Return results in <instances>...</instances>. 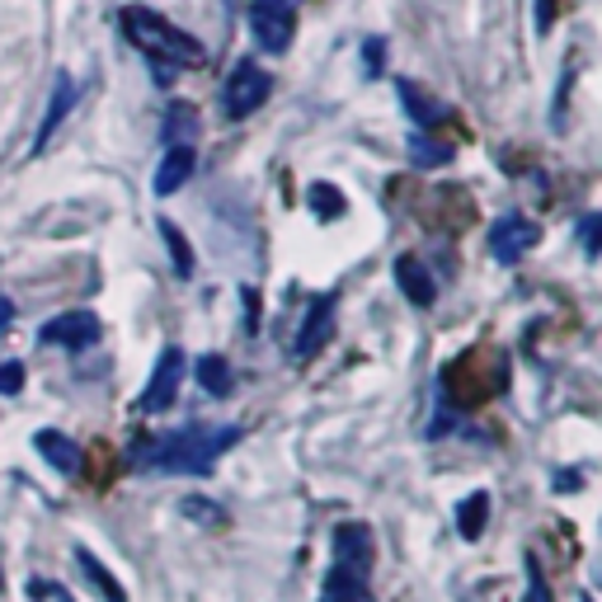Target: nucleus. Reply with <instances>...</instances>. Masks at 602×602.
Wrapping results in <instances>:
<instances>
[{
    "mask_svg": "<svg viewBox=\"0 0 602 602\" xmlns=\"http://www.w3.org/2000/svg\"><path fill=\"white\" fill-rule=\"evenodd\" d=\"M71 109H76V80H71L66 71H62V76H57V85H52V99H48V113H42V127H38V137H34V155L48 151V141L57 137V127L71 118Z\"/></svg>",
    "mask_w": 602,
    "mask_h": 602,
    "instance_id": "obj_10",
    "label": "nucleus"
},
{
    "mask_svg": "<svg viewBox=\"0 0 602 602\" xmlns=\"http://www.w3.org/2000/svg\"><path fill=\"white\" fill-rule=\"evenodd\" d=\"M123 28H127V38H133L141 52L155 57V62H175V66H198V62H203L198 38L184 34V28H175L165 14H155V10H123Z\"/></svg>",
    "mask_w": 602,
    "mask_h": 602,
    "instance_id": "obj_2",
    "label": "nucleus"
},
{
    "mask_svg": "<svg viewBox=\"0 0 602 602\" xmlns=\"http://www.w3.org/2000/svg\"><path fill=\"white\" fill-rule=\"evenodd\" d=\"M381 66H386V38H367L363 42V76L372 80Z\"/></svg>",
    "mask_w": 602,
    "mask_h": 602,
    "instance_id": "obj_24",
    "label": "nucleus"
},
{
    "mask_svg": "<svg viewBox=\"0 0 602 602\" xmlns=\"http://www.w3.org/2000/svg\"><path fill=\"white\" fill-rule=\"evenodd\" d=\"M306 203H311V212H315L321 222L343 217V193L335 189V184H311V189H306Z\"/></svg>",
    "mask_w": 602,
    "mask_h": 602,
    "instance_id": "obj_20",
    "label": "nucleus"
},
{
    "mask_svg": "<svg viewBox=\"0 0 602 602\" xmlns=\"http://www.w3.org/2000/svg\"><path fill=\"white\" fill-rule=\"evenodd\" d=\"M34 448L48 456V466L52 471H62V476H76V466H80V448L71 442L66 434H57V428H38L34 434Z\"/></svg>",
    "mask_w": 602,
    "mask_h": 602,
    "instance_id": "obj_15",
    "label": "nucleus"
},
{
    "mask_svg": "<svg viewBox=\"0 0 602 602\" xmlns=\"http://www.w3.org/2000/svg\"><path fill=\"white\" fill-rule=\"evenodd\" d=\"M99 335H104L99 315L80 306V311L52 315V321L38 329V343H48V349H90V343H99Z\"/></svg>",
    "mask_w": 602,
    "mask_h": 602,
    "instance_id": "obj_4",
    "label": "nucleus"
},
{
    "mask_svg": "<svg viewBox=\"0 0 602 602\" xmlns=\"http://www.w3.org/2000/svg\"><path fill=\"white\" fill-rule=\"evenodd\" d=\"M396 283H400V292H405L414 306H434V301H438L434 274H428L424 260H414V254H400V260H396Z\"/></svg>",
    "mask_w": 602,
    "mask_h": 602,
    "instance_id": "obj_13",
    "label": "nucleus"
},
{
    "mask_svg": "<svg viewBox=\"0 0 602 602\" xmlns=\"http://www.w3.org/2000/svg\"><path fill=\"white\" fill-rule=\"evenodd\" d=\"M184 518H198V523L217 527V523H226V513H217L212 504H203V499H184Z\"/></svg>",
    "mask_w": 602,
    "mask_h": 602,
    "instance_id": "obj_25",
    "label": "nucleus"
},
{
    "mask_svg": "<svg viewBox=\"0 0 602 602\" xmlns=\"http://www.w3.org/2000/svg\"><path fill=\"white\" fill-rule=\"evenodd\" d=\"M598 217H584V250H589V254H598Z\"/></svg>",
    "mask_w": 602,
    "mask_h": 602,
    "instance_id": "obj_28",
    "label": "nucleus"
},
{
    "mask_svg": "<svg viewBox=\"0 0 602 602\" xmlns=\"http://www.w3.org/2000/svg\"><path fill=\"white\" fill-rule=\"evenodd\" d=\"M250 28H254V38H260L264 52H288V42L297 34V10L288 0H254Z\"/></svg>",
    "mask_w": 602,
    "mask_h": 602,
    "instance_id": "obj_5",
    "label": "nucleus"
},
{
    "mask_svg": "<svg viewBox=\"0 0 602 602\" xmlns=\"http://www.w3.org/2000/svg\"><path fill=\"white\" fill-rule=\"evenodd\" d=\"M288 5H292V0H288Z\"/></svg>",
    "mask_w": 602,
    "mask_h": 602,
    "instance_id": "obj_31",
    "label": "nucleus"
},
{
    "mask_svg": "<svg viewBox=\"0 0 602 602\" xmlns=\"http://www.w3.org/2000/svg\"><path fill=\"white\" fill-rule=\"evenodd\" d=\"M396 95H400V104H405V113L419 127H442V123H448V104H438L434 95H424L414 80H396Z\"/></svg>",
    "mask_w": 602,
    "mask_h": 602,
    "instance_id": "obj_14",
    "label": "nucleus"
},
{
    "mask_svg": "<svg viewBox=\"0 0 602 602\" xmlns=\"http://www.w3.org/2000/svg\"><path fill=\"white\" fill-rule=\"evenodd\" d=\"M184 349H170L155 358V367H151V381H147V391H141V410L147 414H165L170 405H175V396H179V381H184Z\"/></svg>",
    "mask_w": 602,
    "mask_h": 602,
    "instance_id": "obj_7",
    "label": "nucleus"
},
{
    "mask_svg": "<svg viewBox=\"0 0 602 602\" xmlns=\"http://www.w3.org/2000/svg\"><path fill=\"white\" fill-rule=\"evenodd\" d=\"M193 133H198V113L189 109V104H175L165 113V127H161V137L175 147V141H193Z\"/></svg>",
    "mask_w": 602,
    "mask_h": 602,
    "instance_id": "obj_21",
    "label": "nucleus"
},
{
    "mask_svg": "<svg viewBox=\"0 0 602 602\" xmlns=\"http://www.w3.org/2000/svg\"><path fill=\"white\" fill-rule=\"evenodd\" d=\"M0 584H5V579H0Z\"/></svg>",
    "mask_w": 602,
    "mask_h": 602,
    "instance_id": "obj_30",
    "label": "nucleus"
},
{
    "mask_svg": "<svg viewBox=\"0 0 602 602\" xmlns=\"http://www.w3.org/2000/svg\"><path fill=\"white\" fill-rule=\"evenodd\" d=\"M367 575H372V569H363V565L335 561V569L325 575L321 602H367Z\"/></svg>",
    "mask_w": 602,
    "mask_h": 602,
    "instance_id": "obj_12",
    "label": "nucleus"
},
{
    "mask_svg": "<svg viewBox=\"0 0 602 602\" xmlns=\"http://www.w3.org/2000/svg\"><path fill=\"white\" fill-rule=\"evenodd\" d=\"M532 246H537V222H527L523 212H509V217L490 226V260L499 264H518Z\"/></svg>",
    "mask_w": 602,
    "mask_h": 602,
    "instance_id": "obj_8",
    "label": "nucleus"
},
{
    "mask_svg": "<svg viewBox=\"0 0 602 602\" xmlns=\"http://www.w3.org/2000/svg\"><path fill=\"white\" fill-rule=\"evenodd\" d=\"M410 161L419 170H438V165L452 161V147L438 137H428V133H410Z\"/></svg>",
    "mask_w": 602,
    "mask_h": 602,
    "instance_id": "obj_19",
    "label": "nucleus"
},
{
    "mask_svg": "<svg viewBox=\"0 0 602 602\" xmlns=\"http://www.w3.org/2000/svg\"><path fill=\"white\" fill-rule=\"evenodd\" d=\"M485 523H490V494H485V490L466 494L462 504H456V532H462L466 541H476L485 532Z\"/></svg>",
    "mask_w": 602,
    "mask_h": 602,
    "instance_id": "obj_17",
    "label": "nucleus"
},
{
    "mask_svg": "<svg viewBox=\"0 0 602 602\" xmlns=\"http://www.w3.org/2000/svg\"><path fill=\"white\" fill-rule=\"evenodd\" d=\"M193 165H198V155H193V141H175L165 155H161V165H155V179H151V189L170 198V193H179L184 184L193 179Z\"/></svg>",
    "mask_w": 602,
    "mask_h": 602,
    "instance_id": "obj_9",
    "label": "nucleus"
},
{
    "mask_svg": "<svg viewBox=\"0 0 602 602\" xmlns=\"http://www.w3.org/2000/svg\"><path fill=\"white\" fill-rule=\"evenodd\" d=\"M76 565L85 569V579H90V584H95V589H99V593H104V602H127V589H123V584H118V579H113V575H109V569H104V565H99V561H95V555H90V551H85V547H76Z\"/></svg>",
    "mask_w": 602,
    "mask_h": 602,
    "instance_id": "obj_18",
    "label": "nucleus"
},
{
    "mask_svg": "<svg viewBox=\"0 0 602 602\" xmlns=\"http://www.w3.org/2000/svg\"><path fill=\"white\" fill-rule=\"evenodd\" d=\"M335 561L372 569V561H377V541H372L367 523H339L335 527Z\"/></svg>",
    "mask_w": 602,
    "mask_h": 602,
    "instance_id": "obj_11",
    "label": "nucleus"
},
{
    "mask_svg": "<svg viewBox=\"0 0 602 602\" xmlns=\"http://www.w3.org/2000/svg\"><path fill=\"white\" fill-rule=\"evenodd\" d=\"M268 90H274V76H268L260 62H236L231 80H226V90H222V113L231 123L236 118H250L254 109H264Z\"/></svg>",
    "mask_w": 602,
    "mask_h": 602,
    "instance_id": "obj_3",
    "label": "nucleus"
},
{
    "mask_svg": "<svg viewBox=\"0 0 602 602\" xmlns=\"http://www.w3.org/2000/svg\"><path fill=\"white\" fill-rule=\"evenodd\" d=\"M240 442V428H179V434H165V438H141L133 448V466L137 471H170V476H212L217 456L226 448Z\"/></svg>",
    "mask_w": 602,
    "mask_h": 602,
    "instance_id": "obj_1",
    "label": "nucleus"
},
{
    "mask_svg": "<svg viewBox=\"0 0 602 602\" xmlns=\"http://www.w3.org/2000/svg\"><path fill=\"white\" fill-rule=\"evenodd\" d=\"M24 391V363H0V396Z\"/></svg>",
    "mask_w": 602,
    "mask_h": 602,
    "instance_id": "obj_26",
    "label": "nucleus"
},
{
    "mask_svg": "<svg viewBox=\"0 0 602 602\" xmlns=\"http://www.w3.org/2000/svg\"><path fill=\"white\" fill-rule=\"evenodd\" d=\"M10 321H14V306H10V297H0V335L10 329Z\"/></svg>",
    "mask_w": 602,
    "mask_h": 602,
    "instance_id": "obj_29",
    "label": "nucleus"
},
{
    "mask_svg": "<svg viewBox=\"0 0 602 602\" xmlns=\"http://www.w3.org/2000/svg\"><path fill=\"white\" fill-rule=\"evenodd\" d=\"M335 311H339V292H321L306 306V315H301V329H297V343H292L297 363H306V358H315L329 343V335H335Z\"/></svg>",
    "mask_w": 602,
    "mask_h": 602,
    "instance_id": "obj_6",
    "label": "nucleus"
},
{
    "mask_svg": "<svg viewBox=\"0 0 602 602\" xmlns=\"http://www.w3.org/2000/svg\"><path fill=\"white\" fill-rule=\"evenodd\" d=\"M527 598L523 602H555L551 598V584H547V575H541V565H537V555H527Z\"/></svg>",
    "mask_w": 602,
    "mask_h": 602,
    "instance_id": "obj_23",
    "label": "nucleus"
},
{
    "mask_svg": "<svg viewBox=\"0 0 602 602\" xmlns=\"http://www.w3.org/2000/svg\"><path fill=\"white\" fill-rule=\"evenodd\" d=\"M193 377L198 381H203V391L208 396H231V363H226V358L222 353H203V358H198V363H193Z\"/></svg>",
    "mask_w": 602,
    "mask_h": 602,
    "instance_id": "obj_16",
    "label": "nucleus"
},
{
    "mask_svg": "<svg viewBox=\"0 0 602 602\" xmlns=\"http://www.w3.org/2000/svg\"><path fill=\"white\" fill-rule=\"evenodd\" d=\"M551 24H555V0H537V28L547 34Z\"/></svg>",
    "mask_w": 602,
    "mask_h": 602,
    "instance_id": "obj_27",
    "label": "nucleus"
},
{
    "mask_svg": "<svg viewBox=\"0 0 602 602\" xmlns=\"http://www.w3.org/2000/svg\"><path fill=\"white\" fill-rule=\"evenodd\" d=\"M161 236H165V246H170V260H175V274L189 278L193 274V246L184 240V231H179L175 222H161Z\"/></svg>",
    "mask_w": 602,
    "mask_h": 602,
    "instance_id": "obj_22",
    "label": "nucleus"
}]
</instances>
